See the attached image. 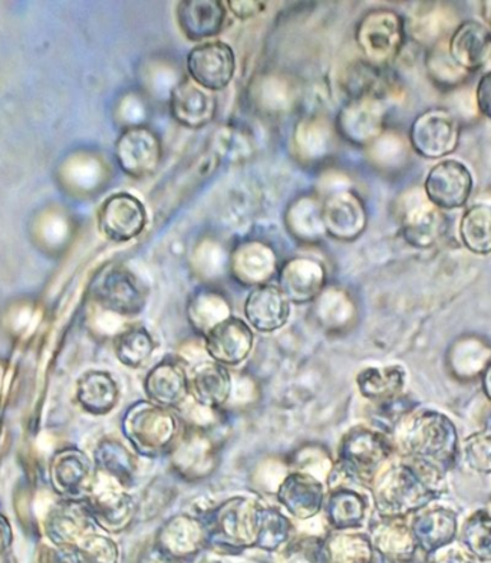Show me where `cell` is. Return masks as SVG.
I'll return each mask as SVG.
<instances>
[{
	"mask_svg": "<svg viewBox=\"0 0 491 563\" xmlns=\"http://www.w3.org/2000/svg\"><path fill=\"white\" fill-rule=\"evenodd\" d=\"M461 125L446 108L436 107L415 117L410 129V143L419 156L443 159L460 145Z\"/></svg>",
	"mask_w": 491,
	"mask_h": 563,
	"instance_id": "obj_7",
	"label": "cell"
},
{
	"mask_svg": "<svg viewBox=\"0 0 491 563\" xmlns=\"http://www.w3.org/2000/svg\"><path fill=\"white\" fill-rule=\"evenodd\" d=\"M123 433L142 456L170 454L180 438L179 421L168 408L138 401L125 412Z\"/></svg>",
	"mask_w": 491,
	"mask_h": 563,
	"instance_id": "obj_5",
	"label": "cell"
},
{
	"mask_svg": "<svg viewBox=\"0 0 491 563\" xmlns=\"http://www.w3.org/2000/svg\"><path fill=\"white\" fill-rule=\"evenodd\" d=\"M144 391L154 405L168 408H179L190 397L189 371L177 358H164L149 369L144 379Z\"/></svg>",
	"mask_w": 491,
	"mask_h": 563,
	"instance_id": "obj_20",
	"label": "cell"
},
{
	"mask_svg": "<svg viewBox=\"0 0 491 563\" xmlns=\"http://www.w3.org/2000/svg\"><path fill=\"white\" fill-rule=\"evenodd\" d=\"M51 477L55 489L65 499H83L91 490L93 468L90 457L81 450L67 449L56 453L51 463Z\"/></svg>",
	"mask_w": 491,
	"mask_h": 563,
	"instance_id": "obj_28",
	"label": "cell"
},
{
	"mask_svg": "<svg viewBox=\"0 0 491 563\" xmlns=\"http://www.w3.org/2000/svg\"><path fill=\"white\" fill-rule=\"evenodd\" d=\"M12 545V528L11 523L3 515H0V556L8 552Z\"/></svg>",
	"mask_w": 491,
	"mask_h": 563,
	"instance_id": "obj_52",
	"label": "cell"
},
{
	"mask_svg": "<svg viewBox=\"0 0 491 563\" xmlns=\"http://www.w3.org/2000/svg\"><path fill=\"white\" fill-rule=\"evenodd\" d=\"M391 440L405 462L419 464L439 476L453 471L460 457L455 422L429 408H414L392 431Z\"/></svg>",
	"mask_w": 491,
	"mask_h": 563,
	"instance_id": "obj_1",
	"label": "cell"
},
{
	"mask_svg": "<svg viewBox=\"0 0 491 563\" xmlns=\"http://www.w3.org/2000/svg\"><path fill=\"white\" fill-rule=\"evenodd\" d=\"M90 510L83 499H64L49 510L45 520L46 537L58 548L72 549L81 539L93 533Z\"/></svg>",
	"mask_w": 491,
	"mask_h": 563,
	"instance_id": "obj_19",
	"label": "cell"
},
{
	"mask_svg": "<svg viewBox=\"0 0 491 563\" xmlns=\"http://www.w3.org/2000/svg\"><path fill=\"white\" fill-rule=\"evenodd\" d=\"M484 430L491 431V411L489 412L488 419H486Z\"/></svg>",
	"mask_w": 491,
	"mask_h": 563,
	"instance_id": "obj_54",
	"label": "cell"
},
{
	"mask_svg": "<svg viewBox=\"0 0 491 563\" xmlns=\"http://www.w3.org/2000/svg\"><path fill=\"white\" fill-rule=\"evenodd\" d=\"M367 497L348 486L334 487L326 496L325 519L336 532H346L362 527L368 514Z\"/></svg>",
	"mask_w": 491,
	"mask_h": 563,
	"instance_id": "obj_33",
	"label": "cell"
},
{
	"mask_svg": "<svg viewBox=\"0 0 491 563\" xmlns=\"http://www.w3.org/2000/svg\"><path fill=\"white\" fill-rule=\"evenodd\" d=\"M475 180L470 168L458 159H442L429 168L424 181V195L442 211L465 208L473 194Z\"/></svg>",
	"mask_w": 491,
	"mask_h": 563,
	"instance_id": "obj_10",
	"label": "cell"
},
{
	"mask_svg": "<svg viewBox=\"0 0 491 563\" xmlns=\"http://www.w3.org/2000/svg\"><path fill=\"white\" fill-rule=\"evenodd\" d=\"M489 7H490V15H489V23H490V25H489V27L491 30V4H489Z\"/></svg>",
	"mask_w": 491,
	"mask_h": 563,
	"instance_id": "obj_55",
	"label": "cell"
},
{
	"mask_svg": "<svg viewBox=\"0 0 491 563\" xmlns=\"http://www.w3.org/2000/svg\"><path fill=\"white\" fill-rule=\"evenodd\" d=\"M177 23L187 40L201 42L217 36L227 18V7L217 0H191L176 8Z\"/></svg>",
	"mask_w": 491,
	"mask_h": 563,
	"instance_id": "obj_29",
	"label": "cell"
},
{
	"mask_svg": "<svg viewBox=\"0 0 491 563\" xmlns=\"http://www.w3.org/2000/svg\"><path fill=\"white\" fill-rule=\"evenodd\" d=\"M400 229L410 246L429 249L446 234L447 219L444 211L429 203L425 195H413L402 203Z\"/></svg>",
	"mask_w": 491,
	"mask_h": 563,
	"instance_id": "obj_15",
	"label": "cell"
},
{
	"mask_svg": "<svg viewBox=\"0 0 491 563\" xmlns=\"http://www.w3.org/2000/svg\"><path fill=\"white\" fill-rule=\"evenodd\" d=\"M461 541L476 560L491 562V516L488 510H476L466 520L461 529Z\"/></svg>",
	"mask_w": 491,
	"mask_h": 563,
	"instance_id": "obj_42",
	"label": "cell"
},
{
	"mask_svg": "<svg viewBox=\"0 0 491 563\" xmlns=\"http://www.w3.org/2000/svg\"><path fill=\"white\" fill-rule=\"evenodd\" d=\"M147 222L146 206L129 194L110 196L98 213L100 232L114 243L134 241L146 230Z\"/></svg>",
	"mask_w": 491,
	"mask_h": 563,
	"instance_id": "obj_13",
	"label": "cell"
},
{
	"mask_svg": "<svg viewBox=\"0 0 491 563\" xmlns=\"http://www.w3.org/2000/svg\"><path fill=\"white\" fill-rule=\"evenodd\" d=\"M276 497L293 518L308 520L324 509L326 493L320 478L303 472H292L280 482Z\"/></svg>",
	"mask_w": 491,
	"mask_h": 563,
	"instance_id": "obj_22",
	"label": "cell"
},
{
	"mask_svg": "<svg viewBox=\"0 0 491 563\" xmlns=\"http://www.w3.org/2000/svg\"><path fill=\"white\" fill-rule=\"evenodd\" d=\"M453 352H455V356H453L451 363L457 365L455 371L458 375H467L469 360H476L477 363L483 364L486 367L491 363L489 361L490 351L484 349L480 341L465 340L458 342L457 350Z\"/></svg>",
	"mask_w": 491,
	"mask_h": 563,
	"instance_id": "obj_46",
	"label": "cell"
},
{
	"mask_svg": "<svg viewBox=\"0 0 491 563\" xmlns=\"http://www.w3.org/2000/svg\"><path fill=\"white\" fill-rule=\"evenodd\" d=\"M428 563H475V561L465 549L448 545L428 555Z\"/></svg>",
	"mask_w": 491,
	"mask_h": 563,
	"instance_id": "obj_47",
	"label": "cell"
},
{
	"mask_svg": "<svg viewBox=\"0 0 491 563\" xmlns=\"http://www.w3.org/2000/svg\"><path fill=\"white\" fill-rule=\"evenodd\" d=\"M163 157L161 140L144 125L130 126L115 143V158L121 170L134 178L154 175Z\"/></svg>",
	"mask_w": 491,
	"mask_h": 563,
	"instance_id": "obj_12",
	"label": "cell"
},
{
	"mask_svg": "<svg viewBox=\"0 0 491 563\" xmlns=\"http://www.w3.org/2000/svg\"><path fill=\"white\" fill-rule=\"evenodd\" d=\"M355 40L369 64L386 67L404 48V18L391 9H373L358 22Z\"/></svg>",
	"mask_w": 491,
	"mask_h": 563,
	"instance_id": "obj_6",
	"label": "cell"
},
{
	"mask_svg": "<svg viewBox=\"0 0 491 563\" xmlns=\"http://www.w3.org/2000/svg\"><path fill=\"white\" fill-rule=\"evenodd\" d=\"M371 542L377 553L391 563H409L417 553V542L405 519L380 518L371 525Z\"/></svg>",
	"mask_w": 491,
	"mask_h": 563,
	"instance_id": "obj_32",
	"label": "cell"
},
{
	"mask_svg": "<svg viewBox=\"0 0 491 563\" xmlns=\"http://www.w3.org/2000/svg\"><path fill=\"white\" fill-rule=\"evenodd\" d=\"M41 563H78L75 558L72 549L59 548L49 549L45 548L44 555L41 558Z\"/></svg>",
	"mask_w": 491,
	"mask_h": 563,
	"instance_id": "obj_50",
	"label": "cell"
},
{
	"mask_svg": "<svg viewBox=\"0 0 491 563\" xmlns=\"http://www.w3.org/2000/svg\"><path fill=\"white\" fill-rule=\"evenodd\" d=\"M77 400L93 416L109 415L120 400L119 384L105 371H90L79 378Z\"/></svg>",
	"mask_w": 491,
	"mask_h": 563,
	"instance_id": "obj_34",
	"label": "cell"
},
{
	"mask_svg": "<svg viewBox=\"0 0 491 563\" xmlns=\"http://www.w3.org/2000/svg\"><path fill=\"white\" fill-rule=\"evenodd\" d=\"M245 316L256 331L270 334L287 325L291 317V302L279 286H256L246 299Z\"/></svg>",
	"mask_w": 491,
	"mask_h": 563,
	"instance_id": "obj_27",
	"label": "cell"
},
{
	"mask_svg": "<svg viewBox=\"0 0 491 563\" xmlns=\"http://www.w3.org/2000/svg\"><path fill=\"white\" fill-rule=\"evenodd\" d=\"M480 377L484 396L488 397L489 401H491V363L488 365V367H486L483 373H481Z\"/></svg>",
	"mask_w": 491,
	"mask_h": 563,
	"instance_id": "obj_53",
	"label": "cell"
},
{
	"mask_svg": "<svg viewBox=\"0 0 491 563\" xmlns=\"http://www.w3.org/2000/svg\"><path fill=\"white\" fill-rule=\"evenodd\" d=\"M114 349L121 364L138 368L153 355L156 344L146 328L133 327L116 336Z\"/></svg>",
	"mask_w": 491,
	"mask_h": 563,
	"instance_id": "obj_40",
	"label": "cell"
},
{
	"mask_svg": "<svg viewBox=\"0 0 491 563\" xmlns=\"http://www.w3.org/2000/svg\"><path fill=\"white\" fill-rule=\"evenodd\" d=\"M325 286V267L311 257H293L279 272V288L291 303L313 302Z\"/></svg>",
	"mask_w": 491,
	"mask_h": 563,
	"instance_id": "obj_24",
	"label": "cell"
},
{
	"mask_svg": "<svg viewBox=\"0 0 491 563\" xmlns=\"http://www.w3.org/2000/svg\"><path fill=\"white\" fill-rule=\"evenodd\" d=\"M476 102L481 114L491 120V70L481 75L476 88Z\"/></svg>",
	"mask_w": 491,
	"mask_h": 563,
	"instance_id": "obj_48",
	"label": "cell"
},
{
	"mask_svg": "<svg viewBox=\"0 0 491 563\" xmlns=\"http://www.w3.org/2000/svg\"><path fill=\"white\" fill-rule=\"evenodd\" d=\"M227 8L238 19H250L259 15L264 11L265 4L260 2H228Z\"/></svg>",
	"mask_w": 491,
	"mask_h": 563,
	"instance_id": "obj_49",
	"label": "cell"
},
{
	"mask_svg": "<svg viewBox=\"0 0 491 563\" xmlns=\"http://www.w3.org/2000/svg\"><path fill=\"white\" fill-rule=\"evenodd\" d=\"M189 78L210 92L222 91L236 73V56L224 42H203L187 56Z\"/></svg>",
	"mask_w": 491,
	"mask_h": 563,
	"instance_id": "obj_11",
	"label": "cell"
},
{
	"mask_svg": "<svg viewBox=\"0 0 491 563\" xmlns=\"http://www.w3.org/2000/svg\"><path fill=\"white\" fill-rule=\"evenodd\" d=\"M93 522L110 533L127 529L137 515V504L124 486L96 473L91 490L83 497Z\"/></svg>",
	"mask_w": 491,
	"mask_h": 563,
	"instance_id": "obj_8",
	"label": "cell"
},
{
	"mask_svg": "<svg viewBox=\"0 0 491 563\" xmlns=\"http://www.w3.org/2000/svg\"><path fill=\"white\" fill-rule=\"evenodd\" d=\"M293 525L282 511L261 506L256 548L275 552L291 542Z\"/></svg>",
	"mask_w": 491,
	"mask_h": 563,
	"instance_id": "obj_41",
	"label": "cell"
},
{
	"mask_svg": "<svg viewBox=\"0 0 491 563\" xmlns=\"http://www.w3.org/2000/svg\"><path fill=\"white\" fill-rule=\"evenodd\" d=\"M327 563H376V549L368 534L335 532L325 538Z\"/></svg>",
	"mask_w": 491,
	"mask_h": 563,
	"instance_id": "obj_38",
	"label": "cell"
},
{
	"mask_svg": "<svg viewBox=\"0 0 491 563\" xmlns=\"http://www.w3.org/2000/svg\"><path fill=\"white\" fill-rule=\"evenodd\" d=\"M254 345L255 335L250 327L235 317L217 323L204 335V346L210 360L226 368L242 364L254 350Z\"/></svg>",
	"mask_w": 491,
	"mask_h": 563,
	"instance_id": "obj_18",
	"label": "cell"
},
{
	"mask_svg": "<svg viewBox=\"0 0 491 563\" xmlns=\"http://www.w3.org/2000/svg\"><path fill=\"white\" fill-rule=\"evenodd\" d=\"M170 454L177 475L186 481H203L219 466V445L210 427L187 424Z\"/></svg>",
	"mask_w": 491,
	"mask_h": 563,
	"instance_id": "obj_9",
	"label": "cell"
},
{
	"mask_svg": "<svg viewBox=\"0 0 491 563\" xmlns=\"http://www.w3.org/2000/svg\"><path fill=\"white\" fill-rule=\"evenodd\" d=\"M394 453L390 435L371 427H354L341 440L338 462L332 467L330 478L339 477V481L345 478L369 486Z\"/></svg>",
	"mask_w": 491,
	"mask_h": 563,
	"instance_id": "obj_4",
	"label": "cell"
},
{
	"mask_svg": "<svg viewBox=\"0 0 491 563\" xmlns=\"http://www.w3.org/2000/svg\"><path fill=\"white\" fill-rule=\"evenodd\" d=\"M92 295L102 308L120 317L138 316L146 303L142 285L124 267L102 272L93 282Z\"/></svg>",
	"mask_w": 491,
	"mask_h": 563,
	"instance_id": "obj_14",
	"label": "cell"
},
{
	"mask_svg": "<svg viewBox=\"0 0 491 563\" xmlns=\"http://www.w3.org/2000/svg\"><path fill=\"white\" fill-rule=\"evenodd\" d=\"M170 111L172 119L180 125L200 130L212 123L216 117V96L186 78L172 89Z\"/></svg>",
	"mask_w": 491,
	"mask_h": 563,
	"instance_id": "obj_23",
	"label": "cell"
},
{
	"mask_svg": "<svg viewBox=\"0 0 491 563\" xmlns=\"http://www.w3.org/2000/svg\"><path fill=\"white\" fill-rule=\"evenodd\" d=\"M231 317L227 300L216 292H199L189 305L191 325L203 336L217 323Z\"/></svg>",
	"mask_w": 491,
	"mask_h": 563,
	"instance_id": "obj_39",
	"label": "cell"
},
{
	"mask_svg": "<svg viewBox=\"0 0 491 563\" xmlns=\"http://www.w3.org/2000/svg\"><path fill=\"white\" fill-rule=\"evenodd\" d=\"M341 135L349 143L368 145L382 134L386 106L376 97H353L336 120Z\"/></svg>",
	"mask_w": 491,
	"mask_h": 563,
	"instance_id": "obj_16",
	"label": "cell"
},
{
	"mask_svg": "<svg viewBox=\"0 0 491 563\" xmlns=\"http://www.w3.org/2000/svg\"><path fill=\"white\" fill-rule=\"evenodd\" d=\"M458 236L462 245L475 255L491 253V205L470 206L461 216Z\"/></svg>",
	"mask_w": 491,
	"mask_h": 563,
	"instance_id": "obj_37",
	"label": "cell"
},
{
	"mask_svg": "<svg viewBox=\"0 0 491 563\" xmlns=\"http://www.w3.org/2000/svg\"><path fill=\"white\" fill-rule=\"evenodd\" d=\"M322 220L326 234L341 242H354L368 224L364 201L353 191H336L322 205Z\"/></svg>",
	"mask_w": 491,
	"mask_h": 563,
	"instance_id": "obj_17",
	"label": "cell"
},
{
	"mask_svg": "<svg viewBox=\"0 0 491 563\" xmlns=\"http://www.w3.org/2000/svg\"><path fill=\"white\" fill-rule=\"evenodd\" d=\"M275 252L264 242H243L232 252L231 269L237 282L246 286L268 284L276 272Z\"/></svg>",
	"mask_w": 491,
	"mask_h": 563,
	"instance_id": "obj_30",
	"label": "cell"
},
{
	"mask_svg": "<svg viewBox=\"0 0 491 563\" xmlns=\"http://www.w3.org/2000/svg\"><path fill=\"white\" fill-rule=\"evenodd\" d=\"M156 545L167 555L185 562L208 548V537L199 518L177 515L158 530Z\"/></svg>",
	"mask_w": 491,
	"mask_h": 563,
	"instance_id": "obj_26",
	"label": "cell"
},
{
	"mask_svg": "<svg viewBox=\"0 0 491 563\" xmlns=\"http://www.w3.org/2000/svg\"><path fill=\"white\" fill-rule=\"evenodd\" d=\"M138 563H182L176 558L167 555L166 552H163L160 548L154 543V547L148 548L146 552L143 553L142 560Z\"/></svg>",
	"mask_w": 491,
	"mask_h": 563,
	"instance_id": "obj_51",
	"label": "cell"
},
{
	"mask_svg": "<svg viewBox=\"0 0 491 563\" xmlns=\"http://www.w3.org/2000/svg\"><path fill=\"white\" fill-rule=\"evenodd\" d=\"M467 466L479 475H491V431L471 434L462 444Z\"/></svg>",
	"mask_w": 491,
	"mask_h": 563,
	"instance_id": "obj_45",
	"label": "cell"
},
{
	"mask_svg": "<svg viewBox=\"0 0 491 563\" xmlns=\"http://www.w3.org/2000/svg\"><path fill=\"white\" fill-rule=\"evenodd\" d=\"M280 563H327L325 538L291 539V542L282 548Z\"/></svg>",
	"mask_w": 491,
	"mask_h": 563,
	"instance_id": "obj_44",
	"label": "cell"
},
{
	"mask_svg": "<svg viewBox=\"0 0 491 563\" xmlns=\"http://www.w3.org/2000/svg\"><path fill=\"white\" fill-rule=\"evenodd\" d=\"M486 510H488V511H489V515L491 516V500H490V504H489V508H488V509H486Z\"/></svg>",
	"mask_w": 491,
	"mask_h": 563,
	"instance_id": "obj_56",
	"label": "cell"
},
{
	"mask_svg": "<svg viewBox=\"0 0 491 563\" xmlns=\"http://www.w3.org/2000/svg\"><path fill=\"white\" fill-rule=\"evenodd\" d=\"M419 549L425 555L451 545L458 533L457 511L446 506H427L419 514L413 515L410 523Z\"/></svg>",
	"mask_w": 491,
	"mask_h": 563,
	"instance_id": "obj_25",
	"label": "cell"
},
{
	"mask_svg": "<svg viewBox=\"0 0 491 563\" xmlns=\"http://www.w3.org/2000/svg\"><path fill=\"white\" fill-rule=\"evenodd\" d=\"M78 563H119L120 551L116 543L104 534L96 532L81 539L72 548Z\"/></svg>",
	"mask_w": 491,
	"mask_h": 563,
	"instance_id": "obj_43",
	"label": "cell"
},
{
	"mask_svg": "<svg viewBox=\"0 0 491 563\" xmlns=\"http://www.w3.org/2000/svg\"><path fill=\"white\" fill-rule=\"evenodd\" d=\"M369 489L380 518L406 519L446 490L444 476L410 462L387 463Z\"/></svg>",
	"mask_w": 491,
	"mask_h": 563,
	"instance_id": "obj_2",
	"label": "cell"
},
{
	"mask_svg": "<svg viewBox=\"0 0 491 563\" xmlns=\"http://www.w3.org/2000/svg\"><path fill=\"white\" fill-rule=\"evenodd\" d=\"M405 383L406 373L401 365L365 368L357 377L361 396L376 405L402 396Z\"/></svg>",
	"mask_w": 491,
	"mask_h": 563,
	"instance_id": "obj_35",
	"label": "cell"
},
{
	"mask_svg": "<svg viewBox=\"0 0 491 563\" xmlns=\"http://www.w3.org/2000/svg\"><path fill=\"white\" fill-rule=\"evenodd\" d=\"M261 505L247 497H231L216 508L203 511V523L208 548L220 555H241L249 548H256L259 534Z\"/></svg>",
	"mask_w": 491,
	"mask_h": 563,
	"instance_id": "obj_3",
	"label": "cell"
},
{
	"mask_svg": "<svg viewBox=\"0 0 491 563\" xmlns=\"http://www.w3.org/2000/svg\"><path fill=\"white\" fill-rule=\"evenodd\" d=\"M189 378L190 397L200 406L219 411L232 396V375L226 367L214 361H203L196 365Z\"/></svg>",
	"mask_w": 491,
	"mask_h": 563,
	"instance_id": "obj_31",
	"label": "cell"
},
{
	"mask_svg": "<svg viewBox=\"0 0 491 563\" xmlns=\"http://www.w3.org/2000/svg\"><path fill=\"white\" fill-rule=\"evenodd\" d=\"M447 54L462 73H477L484 67L491 54V30L475 19L465 21L453 32Z\"/></svg>",
	"mask_w": 491,
	"mask_h": 563,
	"instance_id": "obj_21",
	"label": "cell"
},
{
	"mask_svg": "<svg viewBox=\"0 0 491 563\" xmlns=\"http://www.w3.org/2000/svg\"><path fill=\"white\" fill-rule=\"evenodd\" d=\"M97 473L120 483L125 489L133 485L135 476V460L130 450L116 440H102L96 453Z\"/></svg>",
	"mask_w": 491,
	"mask_h": 563,
	"instance_id": "obj_36",
	"label": "cell"
}]
</instances>
